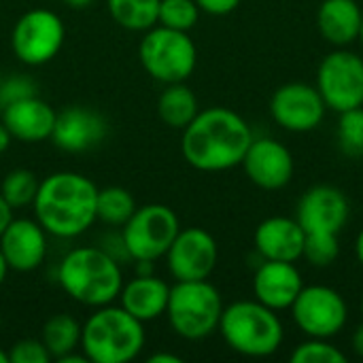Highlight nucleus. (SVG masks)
<instances>
[{
	"instance_id": "f257e3e1",
	"label": "nucleus",
	"mask_w": 363,
	"mask_h": 363,
	"mask_svg": "<svg viewBox=\"0 0 363 363\" xmlns=\"http://www.w3.org/2000/svg\"><path fill=\"white\" fill-rule=\"evenodd\" d=\"M253 143L249 123L225 106L200 111L183 128L181 153L185 162L202 172H223L242 164Z\"/></svg>"
},
{
	"instance_id": "f03ea898",
	"label": "nucleus",
	"mask_w": 363,
	"mask_h": 363,
	"mask_svg": "<svg viewBox=\"0 0 363 363\" xmlns=\"http://www.w3.org/2000/svg\"><path fill=\"white\" fill-rule=\"evenodd\" d=\"M98 187L91 179L79 172H53L38 185L34 219L55 238H77L96 221Z\"/></svg>"
},
{
	"instance_id": "7ed1b4c3",
	"label": "nucleus",
	"mask_w": 363,
	"mask_h": 363,
	"mask_svg": "<svg viewBox=\"0 0 363 363\" xmlns=\"http://www.w3.org/2000/svg\"><path fill=\"white\" fill-rule=\"evenodd\" d=\"M57 283L70 300L100 308L119 298L123 274L119 262L102 247H77L60 262Z\"/></svg>"
},
{
	"instance_id": "20e7f679",
	"label": "nucleus",
	"mask_w": 363,
	"mask_h": 363,
	"mask_svg": "<svg viewBox=\"0 0 363 363\" xmlns=\"http://www.w3.org/2000/svg\"><path fill=\"white\" fill-rule=\"evenodd\" d=\"M145 340V323L113 304L96 308L81 325V351L91 363H130Z\"/></svg>"
},
{
	"instance_id": "39448f33",
	"label": "nucleus",
	"mask_w": 363,
	"mask_h": 363,
	"mask_svg": "<svg viewBox=\"0 0 363 363\" xmlns=\"http://www.w3.org/2000/svg\"><path fill=\"white\" fill-rule=\"evenodd\" d=\"M217 330L234 353L255 359L274 355L285 338L277 311L257 300H238L223 306Z\"/></svg>"
},
{
	"instance_id": "423d86ee",
	"label": "nucleus",
	"mask_w": 363,
	"mask_h": 363,
	"mask_svg": "<svg viewBox=\"0 0 363 363\" xmlns=\"http://www.w3.org/2000/svg\"><path fill=\"white\" fill-rule=\"evenodd\" d=\"M223 300L215 285L204 281H177L170 287L166 317L177 336L204 340L219 328Z\"/></svg>"
},
{
	"instance_id": "0eeeda50",
	"label": "nucleus",
	"mask_w": 363,
	"mask_h": 363,
	"mask_svg": "<svg viewBox=\"0 0 363 363\" xmlns=\"http://www.w3.org/2000/svg\"><path fill=\"white\" fill-rule=\"evenodd\" d=\"M138 57L151 79L168 85L183 83L194 74L198 64V49L189 32L157 23L145 32L138 45Z\"/></svg>"
},
{
	"instance_id": "6e6552de",
	"label": "nucleus",
	"mask_w": 363,
	"mask_h": 363,
	"mask_svg": "<svg viewBox=\"0 0 363 363\" xmlns=\"http://www.w3.org/2000/svg\"><path fill=\"white\" fill-rule=\"evenodd\" d=\"M179 232L181 221L170 206L145 204L136 206L121 225V242L132 262H157L166 255Z\"/></svg>"
},
{
	"instance_id": "1a4fd4ad",
	"label": "nucleus",
	"mask_w": 363,
	"mask_h": 363,
	"mask_svg": "<svg viewBox=\"0 0 363 363\" xmlns=\"http://www.w3.org/2000/svg\"><path fill=\"white\" fill-rule=\"evenodd\" d=\"M66 26L55 11L32 9L23 13L11 32V49L26 66L49 64L64 45Z\"/></svg>"
},
{
	"instance_id": "9d476101",
	"label": "nucleus",
	"mask_w": 363,
	"mask_h": 363,
	"mask_svg": "<svg viewBox=\"0 0 363 363\" xmlns=\"http://www.w3.org/2000/svg\"><path fill=\"white\" fill-rule=\"evenodd\" d=\"M317 89L336 113L363 106V57L345 47L328 53L317 70Z\"/></svg>"
},
{
	"instance_id": "9b49d317",
	"label": "nucleus",
	"mask_w": 363,
	"mask_h": 363,
	"mask_svg": "<svg viewBox=\"0 0 363 363\" xmlns=\"http://www.w3.org/2000/svg\"><path fill=\"white\" fill-rule=\"evenodd\" d=\"M289 311L298 330H302L308 338L330 340L345 330L349 319L345 298L328 285L302 287Z\"/></svg>"
},
{
	"instance_id": "f8f14e48",
	"label": "nucleus",
	"mask_w": 363,
	"mask_h": 363,
	"mask_svg": "<svg viewBox=\"0 0 363 363\" xmlns=\"http://www.w3.org/2000/svg\"><path fill=\"white\" fill-rule=\"evenodd\" d=\"M164 257L174 281H204L217 266L219 247L204 228H185L177 234Z\"/></svg>"
},
{
	"instance_id": "ddd939ff",
	"label": "nucleus",
	"mask_w": 363,
	"mask_h": 363,
	"mask_svg": "<svg viewBox=\"0 0 363 363\" xmlns=\"http://www.w3.org/2000/svg\"><path fill=\"white\" fill-rule=\"evenodd\" d=\"M325 102L317 87L308 83H285L270 98L272 119L287 132L304 134L321 125Z\"/></svg>"
},
{
	"instance_id": "4468645a",
	"label": "nucleus",
	"mask_w": 363,
	"mask_h": 363,
	"mask_svg": "<svg viewBox=\"0 0 363 363\" xmlns=\"http://www.w3.org/2000/svg\"><path fill=\"white\" fill-rule=\"evenodd\" d=\"M349 215V198L334 185H315L306 189L296 211V219L306 234H340Z\"/></svg>"
},
{
	"instance_id": "2eb2a0df",
	"label": "nucleus",
	"mask_w": 363,
	"mask_h": 363,
	"mask_svg": "<svg viewBox=\"0 0 363 363\" xmlns=\"http://www.w3.org/2000/svg\"><path fill=\"white\" fill-rule=\"evenodd\" d=\"M240 166L249 181L266 191L287 187L296 172L291 151L274 138H253Z\"/></svg>"
},
{
	"instance_id": "dca6fc26",
	"label": "nucleus",
	"mask_w": 363,
	"mask_h": 363,
	"mask_svg": "<svg viewBox=\"0 0 363 363\" xmlns=\"http://www.w3.org/2000/svg\"><path fill=\"white\" fill-rule=\"evenodd\" d=\"M47 232L36 219L13 217L0 234V253L15 272H32L47 257Z\"/></svg>"
},
{
	"instance_id": "f3484780",
	"label": "nucleus",
	"mask_w": 363,
	"mask_h": 363,
	"mask_svg": "<svg viewBox=\"0 0 363 363\" xmlns=\"http://www.w3.org/2000/svg\"><path fill=\"white\" fill-rule=\"evenodd\" d=\"M106 119L94 108L68 106L57 113L51 140L66 153H83L98 147L106 136Z\"/></svg>"
},
{
	"instance_id": "a211bd4d",
	"label": "nucleus",
	"mask_w": 363,
	"mask_h": 363,
	"mask_svg": "<svg viewBox=\"0 0 363 363\" xmlns=\"http://www.w3.org/2000/svg\"><path fill=\"white\" fill-rule=\"evenodd\" d=\"M304 281L294 262H272L264 259L253 277L255 300L272 311H287L302 291Z\"/></svg>"
},
{
	"instance_id": "6ab92c4d",
	"label": "nucleus",
	"mask_w": 363,
	"mask_h": 363,
	"mask_svg": "<svg viewBox=\"0 0 363 363\" xmlns=\"http://www.w3.org/2000/svg\"><path fill=\"white\" fill-rule=\"evenodd\" d=\"M57 113L38 96L17 100L2 108V123L19 143H43L53 134Z\"/></svg>"
},
{
	"instance_id": "aec40b11",
	"label": "nucleus",
	"mask_w": 363,
	"mask_h": 363,
	"mask_svg": "<svg viewBox=\"0 0 363 363\" xmlns=\"http://www.w3.org/2000/svg\"><path fill=\"white\" fill-rule=\"evenodd\" d=\"M306 232L291 217H268L264 219L255 234L253 242L262 259L272 262H298L304 251Z\"/></svg>"
},
{
	"instance_id": "412c9836",
	"label": "nucleus",
	"mask_w": 363,
	"mask_h": 363,
	"mask_svg": "<svg viewBox=\"0 0 363 363\" xmlns=\"http://www.w3.org/2000/svg\"><path fill=\"white\" fill-rule=\"evenodd\" d=\"M168 298H170V285L164 279H157L155 274H147V277L134 274V279H130L121 287L119 306L125 308L138 321L147 323L166 315Z\"/></svg>"
},
{
	"instance_id": "4be33fe9",
	"label": "nucleus",
	"mask_w": 363,
	"mask_h": 363,
	"mask_svg": "<svg viewBox=\"0 0 363 363\" xmlns=\"http://www.w3.org/2000/svg\"><path fill=\"white\" fill-rule=\"evenodd\" d=\"M362 23V6L357 0H323L317 11V28L321 36L342 49L357 40Z\"/></svg>"
},
{
	"instance_id": "5701e85b",
	"label": "nucleus",
	"mask_w": 363,
	"mask_h": 363,
	"mask_svg": "<svg viewBox=\"0 0 363 363\" xmlns=\"http://www.w3.org/2000/svg\"><path fill=\"white\" fill-rule=\"evenodd\" d=\"M200 113L196 94L183 83H168L157 100L160 119L174 130H183Z\"/></svg>"
},
{
	"instance_id": "b1692460",
	"label": "nucleus",
	"mask_w": 363,
	"mask_h": 363,
	"mask_svg": "<svg viewBox=\"0 0 363 363\" xmlns=\"http://www.w3.org/2000/svg\"><path fill=\"white\" fill-rule=\"evenodd\" d=\"M40 340L51 359L57 362L66 353L81 349V323L68 313H57L45 321Z\"/></svg>"
},
{
	"instance_id": "393cba45",
	"label": "nucleus",
	"mask_w": 363,
	"mask_h": 363,
	"mask_svg": "<svg viewBox=\"0 0 363 363\" xmlns=\"http://www.w3.org/2000/svg\"><path fill=\"white\" fill-rule=\"evenodd\" d=\"M115 23L130 32H147L157 26L160 0H106Z\"/></svg>"
},
{
	"instance_id": "a878e982",
	"label": "nucleus",
	"mask_w": 363,
	"mask_h": 363,
	"mask_svg": "<svg viewBox=\"0 0 363 363\" xmlns=\"http://www.w3.org/2000/svg\"><path fill=\"white\" fill-rule=\"evenodd\" d=\"M134 211H136V200L128 189L117 185L98 189V204H96L98 221L113 228H121L132 217Z\"/></svg>"
},
{
	"instance_id": "bb28decb",
	"label": "nucleus",
	"mask_w": 363,
	"mask_h": 363,
	"mask_svg": "<svg viewBox=\"0 0 363 363\" xmlns=\"http://www.w3.org/2000/svg\"><path fill=\"white\" fill-rule=\"evenodd\" d=\"M40 181L36 179V174L28 168H15L11 170L0 185V194L2 198L9 202V206L15 208H26L34 202L36 191H38Z\"/></svg>"
},
{
	"instance_id": "cd10ccee",
	"label": "nucleus",
	"mask_w": 363,
	"mask_h": 363,
	"mask_svg": "<svg viewBox=\"0 0 363 363\" xmlns=\"http://www.w3.org/2000/svg\"><path fill=\"white\" fill-rule=\"evenodd\" d=\"M200 19V6L196 0H160V13H157V23L189 32Z\"/></svg>"
},
{
	"instance_id": "c85d7f7f",
	"label": "nucleus",
	"mask_w": 363,
	"mask_h": 363,
	"mask_svg": "<svg viewBox=\"0 0 363 363\" xmlns=\"http://www.w3.org/2000/svg\"><path fill=\"white\" fill-rule=\"evenodd\" d=\"M340 255L338 234H306L302 257L315 268L332 266Z\"/></svg>"
},
{
	"instance_id": "c756f323",
	"label": "nucleus",
	"mask_w": 363,
	"mask_h": 363,
	"mask_svg": "<svg viewBox=\"0 0 363 363\" xmlns=\"http://www.w3.org/2000/svg\"><path fill=\"white\" fill-rule=\"evenodd\" d=\"M291 363H345L347 355L328 338H308L291 353Z\"/></svg>"
},
{
	"instance_id": "7c9ffc66",
	"label": "nucleus",
	"mask_w": 363,
	"mask_h": 363,
	"mask_svg": "<svg viewBox=\"0 0 363 363\" xmlns=\"http://www.w3.org/2000/svg\"><path fill=\"white\" fill-rule=\"evenodd\" d=\"M338 140L345 153L363 155V106L340 113Z\"/></svg>"
},
{
	"instance_id": "2f4dec72",
	"label": "nucleus",
	"mask_w": 363,
	"mask_h": 363,
	"mask_svg": "<svg viewBox=\"0 0 363 363\" xmlns=\"http://www.w3.org/2000/svg\"><path fill=\"white\" fill-rule=\"evenodd\" d=\"M36 83L28 77H21V74H15V77H9L4 79L2 77V83H0V108L17 102V100H23V98H30V96H36Z\"/></svg>"
},
{
	"instance_id": "473e14b6",
	"label": "nucleus",
	"mask_w": 363,
	"mask_h": 363,
	"mask_svg": "<svg viewBox=\"0 0 363 363\" xmlns=\"http://www.w3.org/2000/svg\"><path fill=\"white\" fill-rule=\"evenodd\" d=\"M9 353V363H49L51 355L45 349L43 340H34V338H26L19 340L11 347Z\"/></svg>"
},
{
	"instance_id": "72a5a7b5",
	"label": "nucleus",
	"mask_w": 363,
	"mask_h": 363,
	"mask_svg": "<svg viewBox=\"0 0 363 363\" xmlns=\"http://www.w3.org/2000/svg\"><path fill=\"white\" fill-rule=\"evenodd\" d=\"M196 2H198L200 11H204L208 15H217V17L232 13L240 4V0H196Z\"/></svg>"
},
{
	"instance_id": "f704fd0d",
	"label": "nucleus",
	"mask_w": 363,
	"mask_h": 363,
	"mask_svg": "<svg viewBox=\"0 0 363 363\" xmlns=\"http://www.w3.org/2000/svg\"><path fill=\"white\" fill-rule=\"evenodd\" d=\"M11 219H13V208L9 206V202L2 198V194H0V234L4 232V228L11 223Z\"/></svg>"
},
{
	"instance_id": "c9c22d12",
	"label": "nucleus",
	"mask_w": 363,
	"mask_h": 363,
	"mask_svg": "<svg viewBox=\"0 0 363 363\" xmlns=\"http://www.w3.org/2000/svg\"><path fill=\"white\" fill-rule=\"evenodd\" d=\"M351 345H353V351L357 357L363 359V323H359L353 332V338H351Z\"/></svg>"
},
{
	"instance_id": "e433bc0d",
	"label": "nucleus",
	"mask_w": 363,
	"mask_h": 363,
	"mask_svg": "<svg viewBox=\"0 0 363 363\" xmlns=\"http://www.w3.org/2000/svg\"><path fill=\"white\" fill-rule=\"evenodd\" d=\"M183 359L179 355H172V353H155L149 357V363H181Z\"/></svg>"
},
{
	"instance_id": "4c0bfd02",
	"label": "nucleus",
	"mask_w": 363,
	"mask_h": 363,
	"mask_svg": "<svg viewBox=\"0 0 363 363\" xmlns=\"http://www.w3.org/2000/svg\"><path fill=\"white\" fill-rule=\"evenodd\" d=\"M57 363H87V357L83 355V351H81V353L70 351V353H66L64 357H60Z\"/></svg>"
},
{
	"instance_id": "58836bf2",
	"label": "nucleus",
	"mask_w": 363,
	"mask_h": 363,
	"mask_svg": "<svg viewBox=\"0 0 363 363\" xmlns=\"http://www.w3.org/2000/svg\"><path fill=\"white\" fill-rule=\"evenodd\" d=\"M11 140H13V136L9 134V130H6V128H4V123L0 121V155L9 149Z\"/></svg>"
},
{
	"instance_id": "ea45409f",
	"label": "nucleus",
	"mask_w": 363,
	"mask_h": 363,
	"mask_svg": "<svg viewBox=\"0 0 363 363\" xmlns=\"http://www.w3.org/2000/svg\"><path fill=\"white\" fill-rule=\"evenodd\" d=\"M355 255H357V262L363 268V230L357 234V240H355Z\"/></svg>"
},
{
	"instance_id": "a19ab883",
	"label": "nucleus",
	"mask_w": 363,
	"mask_h": 363,
	"mask_svg": "<svg viewBox=\"0 0 363 363\" xmlns=\"http://www.w3.org/2000/svg\"><path fill=\"white\" fill-rule=\"evenodd\" d=\"M64 2H66L70 9H77V11H79V9H85V6H89L94 0H64Z\"/></svg>"
},
{
	"instance_id": "79ce46f5",
	"label": "nucleus",
	"mask_w": 363,
	"mask_h": 363,
	"mask_svg": "<svg viewBox=\"0 0 363 363\" xmlns=\"http://www.w3.org/2000/svg\"><path fill=\"white\" fill-rule=\"evenodd\" d=\"M6 274H9V266H6V262H4V257L0 253V287H2V283L6 279Z\"/></svg>"
},
{
	"instance_id": "37998d69",
	"label": "nucleus",
	"mask_w": 363,
	"mask_h": 363,
	"mask_svg": "<svg viewBox=\"0 0 363 363\" xmlns=\"http://www.w3.org/2000/svg\"><path fill=\"white\" fill-rule=\"evenodd\" d=\"M0 363H9V353L0 349Z\"/></svg>"
},
{
	"instance_id": "c03bdc74",
	"label": "nucleus",
	"mask_w": 363,
	"mask_h": 363,
	"mask_svg": "<svg viewBox=\"0 0 363 363\" xmlns=\"http://www.w3.org/2000/svg\"><path fill=\"white\" fill-rule=\"evenodd\" d=\"M357 40L363 45V11H362V23H359V36H357Z\"/></svg>"
},
{
	"instance_id": "a18cd8bd",
	"label": "nucleus",
	"mask_w": 363,
	"mask_h": 363,
	"mask_svg": "<svg viewBox=\"0 0 363 363\" xmlns=\"http://www.w3.org/2000/svg\"><path fill=\"white\" fill-rule=\"evenodd\" d=\"M362 313H363V294H362Z\"/></svg>"
},
{
	"instance_id": "49530a36",
	"label": "nucleus",
	"mask_w": 363,
	"mask_h": 363,
	"mask_svg": "<svg viewBox=\"0 0 363 363\" xmlns=\"http://www.w3.org/2000/svg\"><path fill=\"white\" fill-rule=\"evenodd\" d=\"M0 83H2V72H0Z\"/></svg>"
},
{
	"instance_id": "de8ad7c7",
	"label": "nucleus",
	"mask_w": 363,
	"mask_h": 363,
	"mask_svg": "<svg viewBox=\"0 0 363 363\" xmlns=\"http://www.w3.org/2000/svg\"><path fill=\"white\" fill-rule=\"evenodd\" d=\"M0 328H2V319H0Z\"/></svg>"
}]
</instances>
